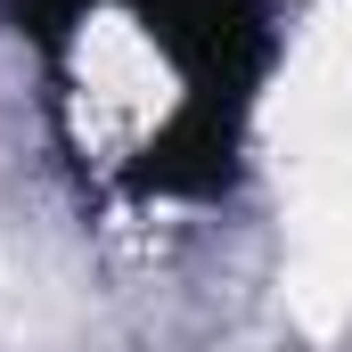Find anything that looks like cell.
Here are the masks:
<instances>
[{
    "label": "cell",
    "mask_w": 352,
    "mask_h": 352,
    "mask_svg": "<svg viewBox=\"0 0 352 352\" xmlns=\"http://www.w3.org/2000/svg\"><path fill=\"white\" fill-rule=\"evenodd\" d=\"M90 16H98V0H0V25H16L41 58H58Z\"/></svg>",
    "instance_id": "1"
}]
</instances>
